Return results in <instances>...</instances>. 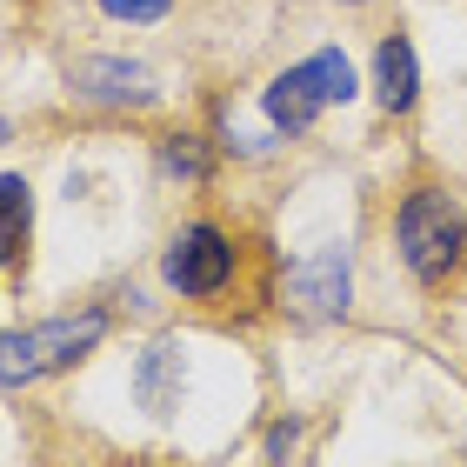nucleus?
Segmentation results:
<instances>
[{
  "label": "nucleus",
  "mask_w": 467,
  "mask_h": 467,
  "mask_svg": "<svg viewBox=\"0 0 467 467\" xmlns=\"http://www.w3.org/2000/svg\"><path fill=\"white\" fill-rule=\"evenodd\" d=\"M161 274H167V287L174 294H187V301H207V294H221L227 287V274H234V241L221 227H187L174 247H167V261H161Z\"/></svg>",
  "instance_id": "20e7f679"
},
{
  "label": "nucleus",
  "mask_w": 467,
  "mask_h": 467,
  "mask_svg": "<svg viewBox=\"0 0 467 467\" xmlns=\"http://www.w3.org/2000/svg\"><path fill=\"white\" fill-rule=\"evenodd\" d=\"M0 140H7V120H0Z\"/></svg>",
  "instance_id": "ddd939ff"
},
{
  "label": "nucleus",
  "mask_w": 467,
  "mask_h": 467,
  "mask_svg": "<svg viewBox=\"0 0 467 467\" xmlns=\"http://www.w3.org/2000/svg\"><path fill=\"white\" fill-rule=\"evenodd\" d=\"M27 227H34V187L20 174H0V267L27 254Z\"/></svg>",
  "instance_id": "1a4fd4ad"
},
{
  "label": "nucleus",
  "mask_w": 467,
  "mask_h": 467,
  "mask_svg": "<svg viewBox=\"0 0 467 467\" xmlns=\"http://www.w3.org/2000/svg\"><path fill=\"white\" fill-rule=\"evenodd\" d=\"M74 88L88 100H108V108H147L161 88L140 60H80L74 67Z\"/></svg>",
  "instance_id": "39448f33"
},
{
  "label": "nucleus",
  "mask_w": 467,
  "mask_h": 467,
  "mask_svg": "<svg viewBox=\"0 0 467 467\" xmlns=\"http://www.w3.org/2000/svg\"><path fill=\"white\" fill-rule=\"evenodd\" d=\"M334 100H354V67H348L341 47H321V54H307L301 67L274 74L261 108L281 134H307V127L321 120V108H334Z\"/></svg>",
  "instance_id": "7ed1b4c3"
},
{
  "label": "nucleus",
  "mask_w": 467,
  "mask_h": 467,
  "mask_svg": "<svg viewBox=\"0 0 467 467\" xmlns=\"http://www.w3.org/2000/svg\"><path fill=\"white\" fill-rule=\"evenodd\" d=\"M287 287H294V301L307 314H348V254L341 247L314 254V261H301L287 274Z\"/></svg>",
  "instance_id": "423d86ee"
},
{
  "label": "nucleus",
  "mask_w": 467,
  "mask_h": 467,
  "mask_svg": "<svg viewBox=\"0 0 467 467\" xmlns=\"http://www.w3.org/2000/svg\"><path fill=\"white\" fill-rule=\"evenodd\" d=\"M161 167H167L174 181H207V154H201L194 134H174V140H167V147H161Z\"/></svg>",
  "instance_id": "9d476101"
},
{
  "label": "nucleus",
  "mask_w": 467,
  "mask_h": 467,
  "mask_svg": "<svg viewBox=\"0 0 467 467\" xmlns=\"http://www.w3.org/2000/svg\"><path fill=\"white\" fill-rule=\"evenodd\" d=\"M167 7H174V0H100L108 20H134V27H140V20H161Z\"/></svg>",
  "instance_id": "9b49d317"
},
{
  "label": "nucleus",
  "mask_w": 467,
  "mask_h": 467,
  "mask_svg": "<svg viewBox=\"0 0 467 467\" xmlns=\"http://www.w3.org/2000/svg\"><path fill=\"white\" fill-rule=\"evenodd\" d=\"M100 334H108V314L100 307L60 314V321H40V327H7L0 334V388H34L40 374L74 368L80 354L100 348Z\"/></svg>",
  "instance_id": "f03ea898"
},
{
  "label": "nucleus",
  "mask_w": 467,
  "mask_h": 467,
  "mask_svg": "<svg viewBox=\"0 0 467 467\" xmlns=\"http://www.w3.org/2000/svg\"><path fill=\"white\" fill-rule=\"evenodd\" d=\"M374 94H380V108L388 114H408L414 108V94H420V60L408 47V34H388L374 47Z\"/></svg>",
  "instance_id": "0eeeda50"
},
{
  "label": "nucleus",
  "mask_w": 467,
  "mask_h": 467,
  "mask_svg": "<svg viewBox=\"0 0 467 467\" xmlns=\"http://www.w3.org/2000/svg\"><path fill=\"white\" fill-rule=\"evenodd\" d=\"M294 441H301V428H294V420H281V428H267V454L287 467V454H294Z\"/></svg>",
  "instance_id": "f8f14e48"
},
{
  "label": "nucleus",
  "mask_w": 467,
  "mask_h": 467,
  "mask_svg": "<svg viewBox=\"0 0 467 467\" xmlns=\"http://www.w3.org/2000/svg\"><path fill=\"white\" fill-rule=\"evenodd\" d=\"M181 380H187L181 341H154V348L140 354V368H134V394H140V408H147V414H174Z\"/></svg>",
  "instance_id": "6e6552de"
},
{
  "label": "nucleus",
  "mask_w": 467,
  "mask_h": 467,
  "mask_svg": "<svg viewBox=\"0 0 467 467\" xmlns=\"http://www.w3.org/2000/svg\"><path fill=\"white\" fill-rule=\"evenodd\" d=\"M394 241H400V261H408L414 281L441 287L467 254V214L441 187H414V194L400 201V214H394Z\"/></svg>",
  "instance_id": "f257e3e1"
},
{
  "label": "nucleus",
  "mask_w": 467,
  "mask_h": 467,
  "mask_svg": "<svg viewBox=\"0 0 467 467\" xmlns=\"http://www.w3.org/2000/svg\"><path fill=\"white\" fill-rule=\"evenodd\" d=\"M348 7H360V0H348Z\"/></svg>",
  "instance_id": "4468645a"
}]
</instances>
